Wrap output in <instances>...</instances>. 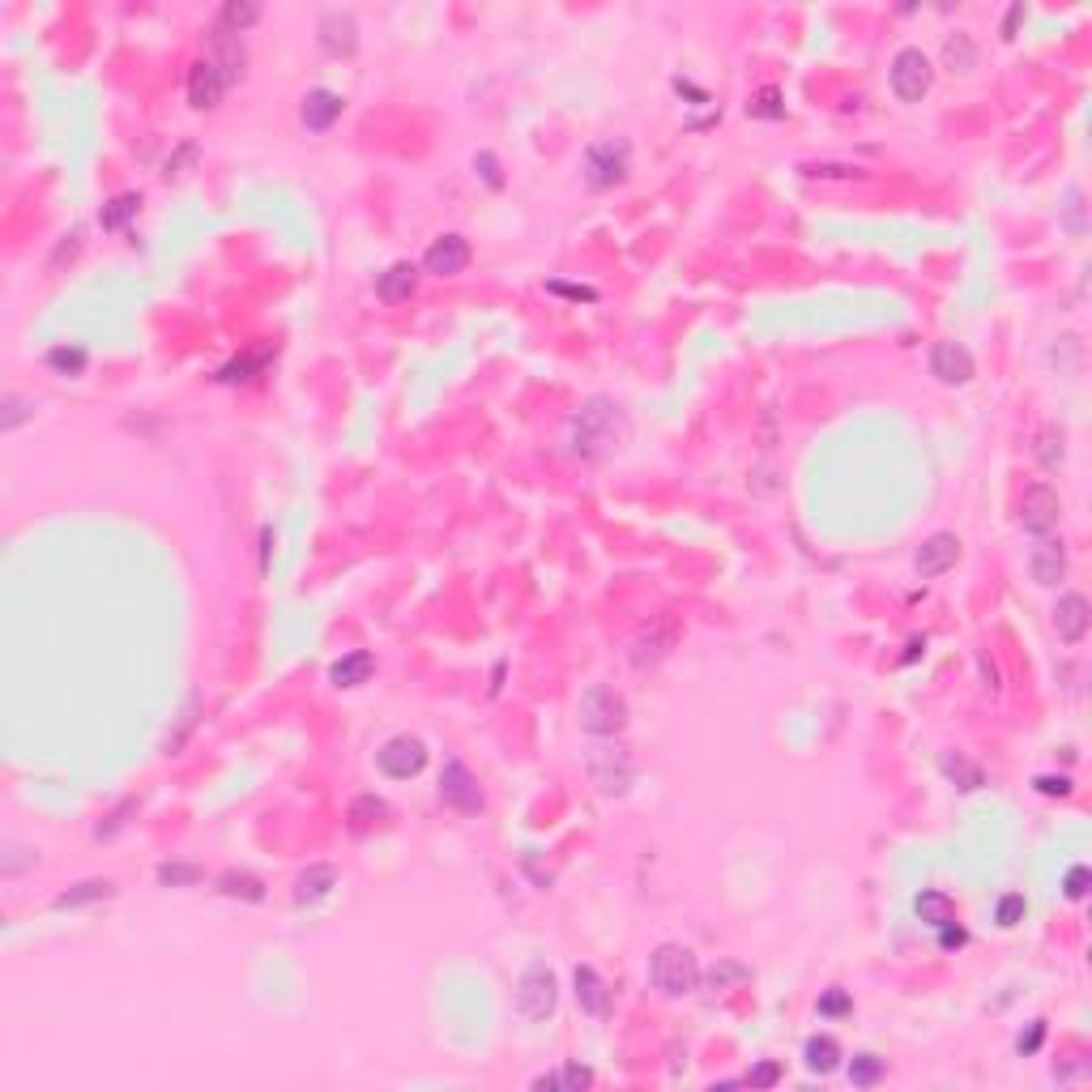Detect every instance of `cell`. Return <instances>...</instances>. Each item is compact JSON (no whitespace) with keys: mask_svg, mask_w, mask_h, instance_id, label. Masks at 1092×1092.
<instances>
[{"mask_svg":"<svg viewBox=\"0 0 1092 1092\" xmlns=\"http://www.w3.org/2000/svg\"><path fill=\"white\" fill-rule=\"evenodd\" d=\"M158 883H167V887H188V883H201V866L163 862V866H158Z\"/></svg>","mask_w":1092,"mask_h":1092,"instance_id":"60d3db41","label":"cell"},{"mask_svg":"<svg viewBox=\"0 0 1092 1092\" xmlns=\"http://www.w3.org/2000/svg\"><path fill=\"white\" fill-rule=\"evenodd\" d=\"M627 163H631V145L627 142H594L585 149V179H589V188L624 184Z\"/></svg>","mask_w":1092,"mask_h":1092,"instance_id":"5b68a950","label":"cell"},{"mask_svg":"<svg viewBox=\"0 0 1092 1092\" xmlns=\"http://www.w3.org/2000/svg\"><path fill=\"white\" fill-rule=\"evenodd\" d=\"M627 725V700L606 683H594L581 695V730L594 738H615Z\"/></svg>","mask_w":1092,"mask_h":1092,"instance_id":"7a4b0ae2","label":"cell"},{"mask_svg":"<svg viewBox=\"0 0 1092 1092\" xmlns=\"http://www.w3.org/2000/svg\"><path fill=\"white\" fill-rule=\"evenodd\" d=\"M389 802L384 798H376V794H359L355 802H350V811H346V832L355 841H368V837H376L380 828H389Z\"/></svg>","mask_w":1092,"mask_h":1092,"instance_id":"9a60e30c","label":"cell"},{"mask_svg":"<svg viewBox=\"0 0 1092 1092\" xmlns=\"http://www.w3.org/2000/svg\"><path fill=\"white\" fill-rule=\"evenodd\" d=\"M1042 1037H1045V1024H1042V1020H1037V1024H1033V1029H1029V1033H1024V1037H1020V1042H1015V1045H1020V1054H1033V1050H1037V1045H1042Z\"/></svg>","mask_w":1092,"mask_h":1092,"instance_id":"f5cc1de1","label":"cell"},{"mask_svg":"<svg viewBox=\"0 0 1092 1092\" xmlns=\"http://www.w3.org/2000/svg\"><path fill=\"white\" fill-rule=\"evenodd\" d=\"M631 773H636V768H631V755L624 752V747H594V752H589V777H594V786L602 789L606 798L627 794Z\"/></svg>","mask_w":1092,"mask_h":1092,"instance_id":"52a82bcc","label":"cell"},{"mask_svg":"<svg viewBox=\"0 0 1092 1092\" xmlns=\"http://www.w3.org/2000/svg\"><path fill=\"white\" fill-rule=\"evenodd\" d=\"M1024 909H1029V905H1024V896H1015V892H1012V896H1003V901H999V909H994V917H999V926H1015V922L1024 917Z\"/></svg>","mask_w":1092,"mask_h":1092,"instance_id":"f6af8a7d","label":"cell"},{"mask_svg":"<svg viewBox=\"0 0 1092 1092\" xmlns=\"http://www.w3.org/2000/svg\"><path fill=\"white\" fill-rule=\"evenodd\" d=\"M213 64L222 69V78H227V85H235L243 78V64H248V51H243L240 35H231V30H218L213 26Z\"/></svg>","mask_w":1092,"mask_h":1092,"instance_id":"7402d4cb","label":"cell"},{"mask_svg":"<svg viewBox=\"0 0 1092 1092\" xmlns=\"http://www.w3.org/2000/svg\"><path fill=\"white\" fill-rule=\"evenodd\" d=\"M555 1008H560V981H555V973L542 960H533L517 978V1012L538 1024L546 1015H555Z\"/></svg>","mask_w":1092,"mask_h":1092,"instance_id":"3957f363","label":"cell"},{"mask_svg":"<svg viewBox=\"0 0 1092 1092\" xmlns=\"http://www.w3.org/2000/svg\"><path fill=\"white\" fill-rule=\"evenodd\" d=\"M341 107H346V99L334 90H307L304 107H299V120H304L307 133H325V128H334V120L341 115Z\"/></svg>","mask_w":1092,"mask_h":1092,"instance_id":"ffe728a7","label":"cell"},{"mask_svg":"<svg viewBox=\"0 0 1092 1092\" xmlns=\"http://www.w3.org/2000/svg\"><path fill=\"white\" fill-rule=\"evenodd\" d=\"M1088 624H1092V606L1084 594H1063L1054 606V631L1063 645H1079L1088 636Z\"/></svg>","mask_w":1092,"mask_h":1092,"instance_id":"5bb4252c","label":"cell"},{"mask_svg":"<svg viewBox=\"0 0 1092 1092\" xmlns=\"http://www.w3.org/2000/svg\"><path fill=\"white\" fill-rule=\"evenodd\" d=\"M414 286H419V270H414L410 261H398V265H389V273H380L376 295L384 299V304H405V299L414 295Z\"/></svg>","mask_w":1092,"mask_h":1092,"instance_id":"cb8c5ba5","label":"cell"},{"mask_svg":"<svg viewBox=\"0 0 1092 1092\" xmlns=\"http://www.w3.org/2000/svg\"><path fill=\"white\" fill-rule=\"evenodd\" d=\"M440 798L448 802V807L466 811V816H478V811L487 807V798H483V789H478L474 773H469L462 759H448V764H444V773H440Z\"/></svg>","mask_w":1092,"mask_h":1092,"instance_id":"30bf717a","label":"cell"},{"mask_svg":"<svg viewBox=\"0 0 1092 1092\" xmlns=\"http://www.w3.org/2000/svg\"><path fill=\"white\" fill-rule=\"evenodd\" d=\"M589 1084H594V1072H589V1067H581V1063H567L560 1076H538V1079H533V1088H538V1092H546V1088L581 1092V1088H589Z\"/></svg>","mask_w":1092,"mask_h":1092,"instance_id":"4dcf8cb0","label":"cell"},{"mask_svg":"<svg viewBox=\"0 0 1092 1092\" xmlns=\"http://www.w3.org/2000/svg\"><path fill=\"white\" fill-rule=\"evenodd\" d=\"M572 981H576V1003H581V1012H589V1015H606L610 1012V990H606V981L597 978L594 965H576Z\"/></svg>","mask_w":1092,"mask_h":1092,"instance_id":"44dd1931","label":"cell"},{"mask_svg":"<svg viewBox=\"0 0 1092 1092\" xmlns=\"http://www.w3.org/2000/svg\"><path fill=\"white\" fill-rule=\"evenodd\" d=\"M1033 457L1037 462H1042L1045 469H1058L1067 462V435L1058 432V427H1045L1042 435H1037V444H1033Z\"/></svg>","mask_w":1092,"mask_h":1092,"instance_id":"1f68e13d","label":"cell"},{"mask_svg":"<svg viewBox=\"0 0 1092 1092\" xmlns=\"http://www.w3.org/2000/svg\"><path fill=\"white\" fill-rule=\"evenodd\" d=\"M218 892L235 896V901H265V883L248 871H222L218 875Z\"/></svg>","mask_w":1092,"mask_h":1092,"instance_id":"f1b7e54d","label":"cell"},{"mask_svg":"<svg viewBox=\"0 0 1092 1092\" xmlns=\"http://www.w3.org/2000/svg\"><path fill=\"white\" fill-rule=\"evenodd\" d=\"M777 1079H781V1067H777V1063H759L755 1072L747 1076V1084H752V1088H773Z\"/></svg>","mask_w":1092,"mask_h":1092,"instance_id":"681fc988","label":"cell"},{"mask_svg":"<svg viewBox=\"0 0 1092 1092\" xmlns=\"http://www.w3.org/2000/svg\"><path fill=\"white\" fill-rule=\"evenodd\" d=\"M1058 517H1063V499L1050 483H1033L1024 487L1020 496V526L1033 533V538H1045V533L1058 530Z\"/></svg>","mask_w":1092,"mask_h":1092,"instance_id":"8992f818","label":"cell"},{"mask_svg":"<svg viewBox=\"0 0 1092 1092\" xmlns=\"http://www.w3.org/2000/svg\"><path fill=\"white\" fill-rule=\"evenodd\" d=\"M802 1058H807V1072L816 1076H832L841 1067V1045L832 1042V1037H811L807 1050H802Z\"/></svg>","mask_w":1092,"mask_h":1092,"instance_id":"83f0119b","label":"cell"},{"mask_svg":"<svg viewBox=\"0 0 1092 1092\" xmlns=\"http://www.w3.org/2000/svg\"><path fill=\"white\" fill-rule=\"evenodd\" d=\"M939 768H944L947 781H956V789H965V794H973V789L986 786V773H981L978 764L965 755V752H944V759H939Z\"/></svg>","mask_w":1092,"mask_h":1092,"instance_id":"d4e9b609","label":"cell"},{"mask_svg":"<svg viewBox=\"0 0 1092 1092\" xmlns=\"http://www.w3.org/2000/svg\"><path fill=\"white\" fill-rule=\"evenodd\" d=\"M610 419H615V405L602 401V398L589 401L585 410L572 419V432H576V453H585V457L594 453V444H602V440H606L602 427H606Z\"/></svg>","mask_w":1092,"mask_h":1092,"instance_id":"d6986e66","label":"cell"},{"mask_svg":"<svg viewBox=\"0 0 1092 1092\" xmlns=\"http://www.w3.org/2000/svg\"><path fill=\"white\" fill-rule=\"evenodd\" d=\"M48 368L60 371V376H81V371H85V350L81 346H51L48 350Z\"/></svg>","mask_w":1092,"mask_h":1092,"instance_id":"d590c367","label":"cell"},{"mask_svg":"<svg viewBox=\"0 0 1092 1092\" xmlns=\"http://www.w3.org/2000/svg\"><path fill=\"white\" fill-rule=\"evenodd\" d=\"M887 78H892V94L901 103H922L926 90H930V81H935V69H930V60H926L922 48H901Z\"/></svg>","mask_w":1092,"mask_h":1092,"instance_id":"277c9868","label":"cell"},{"mask_svg":"<svg viewBox=\"0 0 1092 1092\" xmlns=\"http://www.w3.org/2000/svg\"><path fill=\"white\" fill-rule=\"evenodd\" d=\"M956 560H960V538L944 530V533H930V538L922 542V551L914 555V567H917L922 581H935V576H944Z\"/></svg>","mask_w":1092,"mask_h":1092,"instance_id":"4fadbf2b","label":"cell"},{"mask_svg":"<svg viewBox=\"0 0 1092 1092\" xmlns=\"http://www.w3.org/2000/svg\"><path fill=\"white\" fill-rule=\"evenodd\" d=\"M1088 883H1092L1088 866H1072V871H1067V880H1063L1067 901H1084V896H1088Z\"/></svg>","mask_w":1092,"mask_h":1092,"instance_id":"7bdbcfd3","label":"cell"},{"mask_svg":"<svg viewBox=\"0 0 1092 1092\" xmlns=\"http://www.w3.org/2000/svg\"><path fill=\"white\" fill-rule=\"evenodd\" d=\"M30 414H35V401L17 398V393H5V401H0V432H14V427L26 423Z\"/></svg>","mask_w":1092,"mask_h":1092,"instance_id":"f35d334b","label":"cell"},{"mask_svg":"<svg viewBox=\"0 0 1092 1092\" xmlns=\"http://www.w3.org/2000/svg\"><path fill=\"white\" fill-rule=\"evenodd\" d=\"M700 960H695L691 947L683 944H661L658 951L649 956V981L658 986L661 994H670V999H683V994H691L695 986H700Z\"/></svg>","mask_w":1092,"mask_h":1092,"instance_id":"6da1fadb","label":"cell"},{"mask_svg":"<svg viewBox=\"0 0 1092 1092\" xmlns=\"http://www.w3.org/2000/svg\"><path fill=\"white\" fill-rule=\"evenodd\" d=\"M743 981H752V969L734 965V960H717V965L709 969V986L713 990H730V986H743Z\"/></svg>","mask_w":1092,"mask_h":1092,"instance_id":"74e56055","label":"cell"},{"mask_svg":"<svg viewBox=\"0 0 1092 1092\" xmlns=\"http://www.w3.org/2000/svg\"><path fill=\"white\" fill-rule=\"evenodd\" d=\"M914 914L922 917L926 926H935V930H944V926L956 922V905H951V896H944V892H922L914 901Z\"/></svg>","mask_w":1092,"mask_h":1092,"instance_id":"4316f807","label":"cell"},{"mask_svg":"<svg viewBox=\"0 0 1092 1092\" xmlns=\"http://www.w3.org/2000/svg\"><path fill=\"white\" fill-rule=\"evenodd\" d=\"M845 1012H850V994L845 990H828L819 999V1015H845Z\"/></svg>","mask_w":1092,"mask_h":1092,"instance_id":"c3c4849f","label":"cell"},{"mask_svg":"<svg viewBox=\"0 0 1092 1092\" xmlns=\"http://www.w3.org/2000/svg\"><path fill=\"white\" fill-rule=\"evenodd\" d=\"M320 48L329 56H350L359 48V26H355V14L350 9H329L320 17Z\"/></svg>","mask_w":1092,"mask_h":1092,"instance_id":"e0dca14e","label":"cell"},{"mask_svg":"<svg viewBox=\"0 0 1092 1092\" xmlns=\"http://www.w3.org/2000/svg\"><path fill=\"white\" fill-rule=\"evenodd\" d=\"M222 94H227V78H222L218 64H213L209 56L206 60H192V69H188V103L197 107V112H213V107L222 103Z\"/></svg>","mask_w":1092,"mask_h":1092,"instance_id":"7c38bea8","label":"cell"},{"mask_svg":"<svg viewBox=\"0 0 1092 1092\" xmlns=\"http://www.w3.org/2000/svg\"><path fill=\"white\" fill-rule=\"evenodd\" d=\"M137 209H142V197L137 192H120V197L112 201V206H103V231H124L128 218H137Z\"/></svg>","mask_w":1092,"mask_h":1092,"instance_id":"d6a6232c","label":"cell"},{"mask_svg":"<svg viewBox=\"0 0 1092 1092\" xmlns=\"http://www.w3.org/2000/svg\"><path fill=\"white\" fill-rule=\"evenodd\" d=\"M807 176H819V179H858L862 171L858 167H837V163H823V167H802Z\"/></svg>","mask_w":1092,"mask_h":1092,"instance_id":"7dc6e473","label":"cell"},{"mask_svg":"<svg viewBox=\"0 0 1092 1092\" xmlns=\"http://www.w3.org/2000/svg\"><path fill=\"white\" fill-rule=\"evenodd\" d=\"M1029 572H1033V581L1037 585H1058L1067 576V551H1063V542L1054 538V533H1045V538H1037V546H1033V555H1029Z\"/></svg>","mask_w":1092,"mask_h":1092,"instance_id":"ac0fdd59","label":"cell"},{"mask_svg":"<svg viewBox=\"0 0 1092 1092\" xmlns=\"http://www.w3.org/2000/svg\"><path fill=\"white\" fill-rule=\"evenodd\" d=\"M930 376L939 384H969L978 376V363L960 341H935L930 346Z\"/></svg>","mask_w":1092,"mask_h":1092,"instance_id":"8fae6325","label":"cell"},{"mask_svg":"<svg viewBox=\"0 0 1092 1092\" xmlns=\"http://www.w3.org/2000/svg\"><path fill=\"white\" fill-rule=\"evenodd\" d=\"M944 64L951 73H973V64H978V48H973L969 35H951L944 43Z\"/></svg>","mask_w":1092,"mask_h":1092,"instance_id":"e575fe53","label":"cell"},{"mask_svg":"<svg viewBox=\"0 0 1092 1092\" xmlns=\"http://www.w3.org/2000/svg\"><path fill=\"white\" fill-rule=\"evenodd\" d=\"M112 896H115V887L107 880H85L78 887H69V892H60L51 905H56V909H78V905H90V901H112Z\"/></svg>","mask_w":1092,"mask_h":1092,"instance_id":"f546056e","label":"cell"},{"mask_svg":"<svg viewBox=\"0 0 1092 1092\" xmlns=\"http://www.w3.org/2000/svg\"><path fill=\"white\" fill-rule=\"evenodd\" d=\"M21 866H35V850H21L17 841H5V858H0V875L14 880Z\"/></svg>","mask_w":1092,"mask_h":1092,"instance_id":"b9f144b4","label":"cell"},{"mask_svg":"<svg viewBox=\"0 0 1092 1092\" xmlns=\"http://www.w3.org/2000/svg\"><path fill=\"white\" fill-rule=\"evenodd\" d=\"M78 248H81V235H78V231H73V235H69V240H64V243H60V248H56V256H51V261H48V270H60V265H64V261H73V256H78Z\"/></svg>","mask_w":1092,"mask_h":1092,"instance_id":"f907efd6","label":"cell"},{"mask_svg":"<svg viewBox=\"0 0 1092 1092\" xmlns=\"http://www.w3.org/2000/svg\"><path fill=\"white\" fill-rule=\"evenodd\" d=\"M466 265H469V240L466 235H440L423 256V270L435 273V277H453V273H462Z\"/></svg>","mask_w":1092,"mask_h":1092,"instance_id":"2e32d148","label":"cell"},{"mask_svg":"<svg viewBox=\"0 0 1092 1092\" xmlns=\"http://www.w3.org/2000/svg\"><path fill=\"white\" fill-rule=\"evenodd\" d=\"M256 17H261V5H248V0H231V5H222V14H218V30L243 35V30H248Z\"/></svg>","mask_w":1092,"mask_h":1092,"instance_id":"836d02e7","label":"cell"},{"mask_svg":"<svg viewBox=\"0 0 1092 1092\" xmlns=\"http://www.w3.org/2000/svg\"><path fill=\"white\" fill-rule=\"evenodd\" d=\"M376 764H380V773H384V777H393V781H410V777H419V773H423V764H427V747H423V738H410V734L389 738V743H384L380 752H376Z\"/></svg>","mask_w":1092,"mask_h":1092,"instance_id":"ba28073f","label":"cell"},{"mask_svg":"<svg viewBox=\"0 0 1092 1092\" xmlns=\"http://www.w3.org/2000/svg\"><path fill=\"white\" fill-rule=\"evenodd\" d=\"M1024 17V5H1012V14H1008V21H1003V39H1015V21Z\"/></svg>","mask_w":1092,"mask_h":1092,"instance_id":"9f6ffc18","label":"cell"},{"mask_svg":"<svg viewBox=\"0 0 1092 1092\" xmlns=\"http://www.w3.org/2000/svg\"><path fill=\"white\" fill-rule=\"evenodd\" d=\"M747 115H755V120H781V115H786V103H781L777 85H764V90L747 103Z\"/></svg>","mask_w":1092,"mask_h":1092,"instance_id":"8d00e7d4","label":"cell"},{"mask_svg":"<svg viewBox=\"0 0 1092 1092\" xmlns=\"http://www.w3.org/2000/svg\"><path fill=\"white\" fill-rule=\"evenodd\" d=\"M939 944H944V951H956V947H965V944H969L965 926H956V922H951V926H944V930H939Z\"/></svg>","mask_w":1092,"mask_h":1092,"instance_id":"816d5d0a","label":"cell"},{"mask_svg":"<svg viewBox=\"0 0 1092 1092\" xmlns=\"http://www.w3.org/2000/svg\"><path fill=\"white\" fill-rule=\"evenodd\" d=\"M551 291L572 295V299H594V291H589V286H563V282H551Z\"/></svg>","mask_w":1092,"mask_h":1092,"instance_id":"11a10c76","label":"cell"},{"mask_svg":"<svg viewBox=\"0 0 1092 1092\" xmlns=\"http://www.w3.org/2000/svg\"><path fill=\"white\" fill-rule=\"evenodd\" d=\"M371 670H376V658H371L368 649H359V653H346V658L329 670V679H334L337 688H363V683L371 679Z\"/></svg>","mask_w":1092,"mask_h":1092,"instance_id":"484cf974","label":"cell"},{"mask_svg":"<svg viewBox=\"0 0 1092 1092\" xmlns=\"http://www.w3.org/2000/svg\"><path fill=\"white\" fill-rule=\"evenodd\" d=\"M334 887H337V871H334V866H329V862L307 866V871L295 880V905H316V901H325Z\"/></svg>","mask_w":1092,"mask_h":1092,"instance_id":"603a6c76","label":"cell"},{"mask_svg":"<svg viewBox=\"0 0 1092 1092\" xmlns=\"http://www.w3.org/2000/svg\"><path fill=\"white\" fill-rule=\"evenodd\" d=\"M850 1079H853L858 1088L880 1084V1079H883V1058H875V1054H858V1058H853V1067H850Z\"/></svg>","mask_w":1092,"mask_h":1092,"instance_id":"ab89813d","label":"cell"},{"mask_svg":"<svg viewBox=\"0 0 1092 1092\" xmlns=\"http://www.w3.org/2000/svg\"><path fill=\"white\" fill-rule=\"evenodd\" d=\"M674 636H679V627H674V619H670V615L649 619V624L640 627L636 636H631V645H627L631 666H640V670H645V666H658V661L670 653Z\"/></svg>","mask_w":1092,"mask_h":1092,"instance_id":"9c48e42d","label":"cell"},{"mask_svg":"<svg viewBox=\"0 0 1092 1092\" xmlns=\"http://www.w3.org/2000/svg\"><path fill=\"white\" fill-rule=\"evenodd\" d=\"M133 811H137V802H133V798H128V802H120V807H115V811H112V816H107V823H99V832H94V837H99V841H107V837H115V832H120V828H124V823H128L124 816H133Z\"/></svg>","mask_w":1092,"mask_h":1092,"instance_id":"ee69618b","label":"cell"},{"mask_svg":"<svg viewBox=\"0 0 1092 1092\" xmlns=\"http://www.w3.org/2000/svg\"><path fill=\"white\" fill-rule=\"evenodd\" d=\"M474 167H483V179H487L491 188H499V167H496V158H491V154H478Z\"/></svg>","mask_w":1092,"mask_h":1092,"instance_id":"db71d44e","label":"cell"},{"mask_svg":"<svg viewBox=\"0 0 1092 1092\" xmlns=\"http://www.w3.org/2000/svg\"><path fill=\"white\" fill-rule=\"evenodd\" d=\"M1033 789H1037V794H1045V798H1067V794H1072V777H1037Z\"/></svg>","mask_w":1092,"mask_h":1092,"instance_id":"bcb514c9","label":"cell"}]
</instances>
